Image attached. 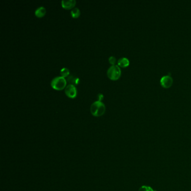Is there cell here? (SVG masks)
I'll return each instance as SVG.
<instances>
[{"label":"cell","mask_w":191,"mask_h":191,"mask_svg":"<svg viewBox=\"0 0 191 191\" xmlns=\"http://www.w3.org/2000/svg\"><path fill=\"white\" fill-rule=\"evenodd\" d=\"M106 106L100 101H96L92 103L90 106V112L94 116L100 117L105 112Z\"/></svg>","instance_id":"obj_1"},{"label":"cell","mask_w":191,"mask_h":191,"mask_svg":"<svg viewBox=\"0 0 191 191\" xmlns=\"http://www.w3.org/2000/svg\"><path fill=\"white\" fill-rule=\"evenodd\" d=\"M67 80L62 76H57L52 80V87L57 90H61L66 87Z\"/></svg>","instance_id":"obj_2"},{"label":"cell","mask_w":191,"mask_h":191,"mask_svg":"<svg viewBox=\"0 0 191 191\" xmlns=\"http://www.w3.org/2000/svg\"><path fill=\"white\" fill-rule=\"evenodd\" d=\"M121 75V70L118 65H112L107 70V76L112 80H117Z\"/></svg>","instance_id":"obj_3"},{"label":"cell","mask_w":191,"mask_h":191,"mask_svg":"<svg viewBox=\"0 0 191 191\" xmlns=\"http://www.w3.org/2000/svg\"><path fill=\"white\" fill-rule=\"evenodd\" d=\"M65 94L66 95L71 98H74L77 96V89L76 86L73 85L68 84L65 88Z\"/></svg>","instance_id":"obj_4"},{"label":"cell","mask_w":191,"mask_h":191,"mask_svg":"<svg viewBox=\"0 0 191 191\" xmlns=\"http://www.w3.org/2000/svg\"><path fill=\"white\" fill-rule=\"evenodd\" d=\"M173 80L169 75H165L163 76L160 79L161 85L164 88H169L172 85Z\"/></svg>","instance_id":"obj_5"},{"label":"cell","mask_w":191,"mask_h":191,"mask_svg":"<svg viewBox=\"0 0 191 191\" xmlns=\"http://www.w3.org/2000/svg\"><path fill=\"white\" fill-rule=\"evenodd\" d=\"M76 1L75 0H62L61 1V5L62 7L66 9H73L75 6Z\"/></svg>","instance_id":"obj_6"},{"label":"cell","mask_w":191,"mask_h":191,"mask_svg":"<svg viewBox=\"0 0 191 191\" xmlns=\"http://www.w3.org/2000/svg\"><path fill=\"white\" fill-rule=\"evenodd\" d=\"M67 81L69 83V84L75 86L79 84V82H80V79L76 76L70 75L67 77Z\"/></svg>","instance_id":"obj_7"},{"label":"cell","mask_w":191,"mask_h":191,"mask_svg":"<svg viewBox=\"0 0 191 191\" xmlns=\"http://www.w3.org/2000/svg\"><path fill=\"white\" fill-rule=\"evenodd\" d=\"M117 63L121 67H126L130 65V61L126 57H122L118 60Z\"/></svg>","instance_id":"obj_8"},{"label":"cell","mask_w":191,"mask_h":191,"mask_svg":"<svg viewBox=\"0 0 191 191\" xmlns=\"http://www.w3.org/2000/svg\"><path fill=\"white\" fill-rule=\"evenodd\" d=\"M46 13L45 8L43 6L38 7L37 9L35 11V15L38 17H43L45 16Z\"/></svg>","instance_id":"obj_9"},{"label":"cell","mask_w":191,"mask_h":191,"mask_svg":"<svg viewBox=\"0 0 191 191\" xmlns=\"http://www.w3.org/2000/svg\"><path fill=\"white\" fill-rule=\"evenodd\" d=\"M71 15L72 17L77 18L80 15V11L77 7H74L71 11Z\"/></svg>","instance_id":"obj_10"},{"label":"cell","mask_w":191,"mask_h":191,"mask_svg":"<svg viewBox=\"0 0 191 191\" xmlns=\"http://www.w3.org/2000/svg\"><path fill=\"white\" fill-rule=\"evenodd\" d=\"M60 74H61V76L63 77H68L69 75H70V71H69L68 68L64 67V68H62L61 70Z\"/></svg>","instance_id":"obj_11"},{"label":"cell","mask_w":191,"mask_h":191,"mask_svg":"<svg viewBox=\"0 0 191 191\" xmlns=\"http://www.w3.org/2000/svg\"><path fill=\"white\" fill-rule=\"evenodd\" d=\"M139 191H157L156 190H154L153 188L151 187L150 186H142L140 188Z\"/></svg>","instance_id":"obj_12"},{"label":"cell","mask_w":191,"mask_h":191,"mask_svg":"<svg viewBox=\"0 0 191 191\" xmlns=\"http://www.w3.org/2000/svg\"><path fill=\"white\" fill-rule=\"evenodd\" d=\"M109 63L112 65H115V63L116 62V58L114 56H110L109 57Z\"/></svg>","instance_id":"obj_13"},{"label":"cell","mask_w":191,"mask_h":191,"mask_svg":"<svg viewBox=\"0 0 191 191\" xmlns=\"http://www.w3.org/2000/svg\"><path fill=\"white\" fill-rule=\"evenodd\" d=\"M97 98H98V100L101 102V100H102L103 99V98H104V96L103 95L102 93H99V94H98V96H97Z\"/></svg>","instance_id":"obj_14"}]
</instances>
